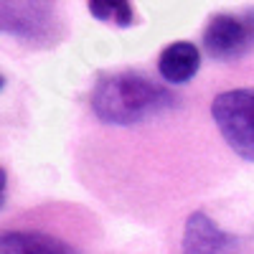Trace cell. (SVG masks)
I'll use <instances>...</instances> for the list:
<instances>
[{"label":"cell","mask_w":254,"mask_h":254,"mask_svg":"<svg viewBox=\"0 0 254 254\" xmlns=\"http://www.w3.org/2000/svg\"><path fill=\"white\" fill-rule=\"evenodd\" d=\"M0 254H79L69 244H64L41 231H10L0 239Z\"/></svg>","instance_id":"cell-7"},{"label":"cell","mask_w":254,"mask_h":254,"mask_svg":"<svg viewBox=\"0 0 254 254\" xmlns=\"http://www.w3.org/2000/svg\"><path fill=\"white\" fill-rule=\"evenodd\" d=\"M3 31L23 41H49L54 38V8L46 3H3Z\"/></svg>","instance_id":"cell-4"},{"label":"cell","mask_w":254,"mask_h":254,"mask_svg":"<svg viewBox=\"0 0 254 254\" xmlns=\"http://www.w3.org/2000/svg\"><path fill=\"white\" fill-rule=\"evenodd\" d=\"M211 117L231 150L254 163V89H229L216 94L211 102Z\"/></svg>","instance_id":"cell-2"},{"label":"cell","mask_w":254,"mask_h":254,"mask_svg":"<svg viewBox=\"0 0 254 254\" xmlns=\"http://www.w3.org/2000/svg\"><path fill=\"white\" fill-rule=\"evenodd\" d=\"M176 102L171 89L137 71L102 76L92 92V110L107 125H137L173 110Z\"/></svg>","instance_id":"cell-1"},{"label":"cell","mask_w":254,"mask_h":254,"mask_svg":"<svg viewBox=\"0 0 254 254\" xmlns=\"http://www.w3.org/2000/svg\"><path fill=\"white\" fill-rule=\"evenodd\" d=\"M89 13L99 18L102 23H112L120 28L135 23V10L130 3H89Z\"/></svg>","instance_id":"cell-8"},{"label":"cell","mask_w":254,"mask_h":254,"mask_svg":"<svg viewBox=\"0 0 254 254\" xmlns=\"http://www.w3.org/2000/svg\"><path fill=\"white\" fill-rule=\"evenodd\" d=\"M234 249V239L211 221L206 214L196 211L186 221L183 254H229Z\"/></svg>","instance_id":"cell-5"},{"label":"cell","mask_w":254,"mask_h":254,"mask_svg":"<svg viewBox=\"0 0 254 254\" xmlns=\"http://www.w3.org/2000/svg\"><path fill=\"white\" fill-rule=\"evenodd\" d=\"M201 66V54L190 41H176L165 46L158 56V71L171 84H186L196 76Z\"/></svg>","instance_id":"cell-6"},{"label":"cell","mask_w":254,"mask_h":254,"mask_svg":"<svg viewBox=\"0 0 254 254\" xmlns=\"http://www.w3.org/2000/svg\"><path fill=\"white\" fill-rule=\"evenodd\" d=\"M203 49L216 61H234L254 49V10L247 18L234 13H219L203 31Z\"/></svg>","instance_id":"cell-3"}]
</instances>
